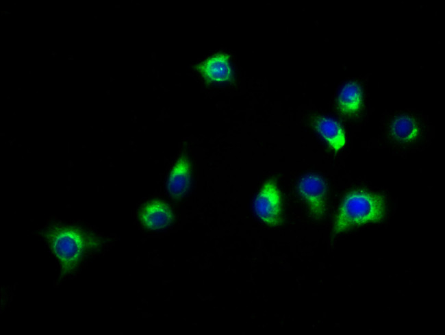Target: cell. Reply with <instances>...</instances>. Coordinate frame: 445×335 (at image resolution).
<instances>
[{"label":"cell","mask_w":445,"mask_h":335,"mask_svg":"<svg viewBox=\"0 0 445 335\" xmlns=\"http://www.w3.org/2000/svg\"><path fill=\"white\" fill-rule=\"evenodd\" d=\"M385 214V201L381 195L363 189L353 190L340 206L333 234H338L352 227L380 222Z\"/></svg>","instance_id":"obj_1"},{"label":"cell","mask_w":445,"mask_h":335,"mask_svg":"<svg viewBox=\"0 0 445 335\" xmlns=\"http://www.w3.org/2000/svg\"><path fill=\"white\" fill-rule=\"evenodd\" d=\"M44 235L60 262L62 275L73 271L94 245V239L90 235L71 226L53 227Z\"/></svg>","instance_id":"obj_2"},{"label":"cell","mask_w":445,"mask_h":335,"mask_svg":"<svg viewBox=\"0 0 445 335\" xmlns=\"http://www.w3.org/2000/svg\"><path fill=\"white\" fill-rule=\"evenodd\" d=\"M254 210L265 224L275 227L282 222L281 197L274 179L265 182L254 201Z\"/></svg>","instance_id":"obj_3"},{"label":"cell","mask_w":445,"mask_h":335,"mask_svg":"<svg viewBox=\"0 0 445 335\" xmlns=\"http://www.w3.org/2000/svg\"><path fill=\"white\" fill-rule=\"evenodd\" d=\"M298 191L311 215L316 219H322L327 207V190L324 180L316 175H307L298 182Z\"/></svg>","instance_id":"obj_4"},{"label":"cell","mask_w":445,"mask_h":335,"mask_svg":"<svg viewBox=\"0 0 445 335\" xmlns=\"http://www.w3.org/2000/svg\"><path fill=\"white\" fill-rule=\"evenodd\" d=\"M226 53H216L196 66L198 71L208 82H227L232 78V71Z\"/></svg>","instance_id":"obj_5"},{"label":"cell","mask_w":445,"mask_h":335,"mask_svg":"<svg viewBox=\"0 0 445 335\" xmlns=\"http://www.w3.org/2000/svg\"><path fill=\"white\" fill-rule=\"evenodd\" d=\"M139 218L146 227L155 229L168 225L172 221L173 214L165 203L154 200L141 208Z\"/></svg>","instance_id":"obj_6"},{"label":"cell","mask_w":445,"mask_h":335,"mask_svg":"<svg viewBox=\"0 0 445 335\" xmlns=\"http://www.w3.org/2000/svg\"><path fill=\"white\" fill-rule=\"evenodd\" d=\"M190 179V164L185 155L175 164L168 181V190L175 198L183 196L188 190Z\"/></svg>","instance_id":"obj_7"},{"label":"cell","mask_w":445,"mask_h":335,"mask_svg":"<svg viewBox=\"0 0 445 335\" xmlns=\"http://www.w3.org/2000/svg\"><path fill=\"white\" fill-rule=\"evenodd\" d=\"M316 128L323 138L336 151L345 145L346 138L340 125L335 120L320 117L316 121Z\"/></svg>","instance_id":"obj_8"},{"label":"cell","mask_w":445,"mask_h":335,"mask_svg":"<svg viewBox=\"0 0 445 335\" xmlns=\"http://www.w3.org/2000/svg\"><path fill=\"white\" fill-rule=\"evenodd\" d=\"M338 104L344 114L357 112L361 104V92L358 85L354 82L346 84L339 94Z\"/></svg>","instance_id":"obj_9"},{"label":"cell","mask_w":445,"mask_h":335,"mask_svg":"<svg viewBox=\"0 0 445 335\" xmlns=\"http://www.w3.org/2000/svg\"><path fill=\"white\" fill-rule=\"evenodd\" d=\"M391 131L394 136L398 140L409 141L417 135L418 127L412 119L408 116H400L393 121Z\"/></svg>","instance_id":"obj_10"}]
</instances>
